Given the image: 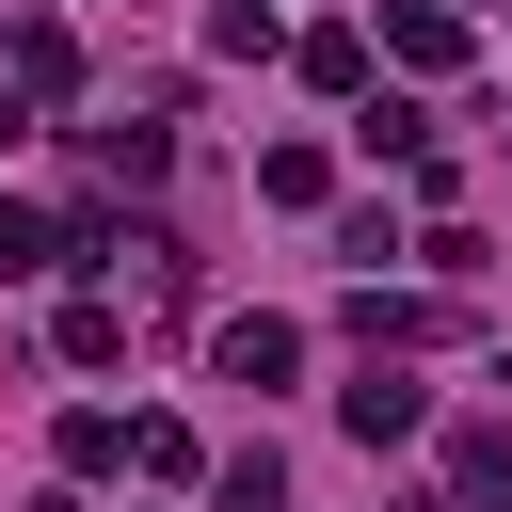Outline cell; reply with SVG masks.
I'll return each mask as SVG.
<instances>
[{
  "label": "cell",
  "instance_id": "cell-7",
  "mask_svg": "<svg viewBox=\"0 0 512 512\" xmlns=\"http://www.w3.org/2000/svg\"><path fill=\"white\" fill-rule=\"evenodd\" d=\"M64 256V224H32V208H0V272H48Z\"/></svg>",
  "mask_w": 512,
  "mask_h": 512
},
{
  "label": "cell",
  "instance_id": "cell-2",
  "mask_svg": "<svg viewBox=\"0 0 512 512\" xmlns=\"http://www.w3.org/2000/svg\"><path fill=\"white\" fill-rule=\"evenodd\" d=\"M208 352H224V384H288V368H304V336H288V320H224Z\"/></svg>",
  "mask_w": 512,
  "mask_h": 512
},
{
  "label": "cell",
  "instance_id": "cell-5",
  "mask_svg": "<svg viewBox=\"0 0 512 512\" xmlns=\"http://www.w3.org/2000/svg\"><path fill=\"white\" fill-rule=\"evenodd\" d=\"M16 80H32V96H64V80H80V48H64L48 16H16Z\"/></svg>",
  "mask_w": 512,
  "mask_h": 512
},
{
  "label": "cell",
  "instance_id": "cell-4",
  "mask_svg": "<svg viewBox=\"0 0 512 512\" xmlns=\"http://www.w3.org/2000/svg\"><path fill=\"white\" fill-rule=\"evenodd\" d=\"M64 352H80V368H112V352H128V304H112V288H80V304H64Z\"/></svg>",
  "mask_w": 512,
  "mask_h": 512
},
{
  "label": "cell",
  "instance_id": "cell-9",
  "mask_svg": "<svg viewBox=\"0 0 512 512\" xmlns=\"http://www.w3.org/2000/svg\"><path fill=\"white\" fill-rule=\"evenodd\" d=\"M496 512H512V496H496Z\"/></svg>",
  "mask_w": 512,
  "mask_h": 512
},
{
  "label": "cell",
  "instance_id": "cell-8",
  "mask_svg": "<svg viewBox=\"0 0 512 512\" xmlns=\"http://www.w3.org/2000/svg\"><path fill=\"white\" fill-rule=\"evenodd\" d=\"M16 128H32V80H0V144H16Z\"/></svg>",
  "mask_w": 512,
  "mask_h": 512
},
{
  "label": "cell",
  "instance_id": "cell-3",
  "mask_svg": "<svg viewBox=\"0 0 512 512\" xmlns=\"http://www.w3.org/2000/svg\"><path fill=\"white\" fill-rule=\"evenodd\" d=\"M384 48H400V64H464V32H448V0H400V16H384Z\"/></svg>",
  "mask_w": 512,
  "mask_h": 512
},
{
  "label": "cell",
  "instance_id": "cell-6",
  "mask_svg": "<svg viewBox=\"0 0 512 512\" xmlns=\"http://www.w3.org/2000/svg\"><path fill=\"white\" fill-rule=\"evenodd\" d=\"M352 144H384V160H432V112H416V96H368V128H352Z\"/></svg>",
  "mask_w": 512,
  "mask_h": 512
},
{
  "label": "cell",
  "instance_id": "cell-1",
  "mask_svg": "<svg viewBox=\"0 0 512 512\" xmlns=\"http://www.w3.org/2000/svg\"><path fill=\"white\" fill-rule=\"evenodd\" d=\"M336 416H352V432H368V448H400V432H416V416H432V400H416V384H400V368H384V352H368V384H336Z\"/></svg>",
  "mask_w": 512,
  "mask_h": 512
}]
</instances>
